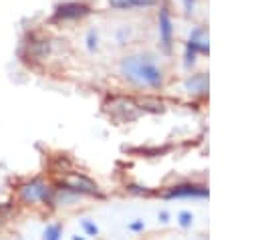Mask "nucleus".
I'll return each mask as SVG.
<instances>
[{
  "instance_id": "10",
  "label": "nucleus",
  "mask_w": 258,
  "mask_h": 240,
  "mask_svg": "<svg viewBox=\"0 0 258 240\" xmlns=\"http://www.w3.org/2000/svg\"><path fill=\"white\" fill-rule=\"evenodd\" d=\"M185 89L189 93H206L208 91V77L204 73H198L194 75L191 79L185 81Z\"/></svg>"
},
{
  "instance_id": "12",
  "label": "nucleus",
  "mask_w": 258,
  "mask_h": 240,
  "mask_svg": "<svg viewBox=\"0 0 258 240\" xmlns=\"http://www.w3.org/2000/svg\"><path fill=\"white\" fill-rule=\"evenodd\" d=\"M85 44H87V50H89V52H95V50L99 48V32H97L95 28H91V30L87 32Z\"/></svg>"
},
{
  "instance_id": "13",
  "label": "nucleus",
  "mask_w": 258,
  "mask_h": 240,
  "mask_svg": "<svg viewBox=\"0 0 258 240\" xmlns=\"http://www.w3.org/2000/svg\"><path fill=\"white\" fill-rule=\"evenodd\" d=\"M81 228L85 230V234L87 236H97L99 234V228H97V224L95 222H91V220H81Z\"/></svg>"
},
{
  "instance_id": "4",
  "label": "nucleus",
  "mask_w": 258,
  "mask_h": 240,
  "mask_svg": "<svg viewBox=\"0 0 258 240\" xmlns=\"http://www.w3.org/2000/svg\"><path fill=\"white\" fill-rule=\"evenodd\" d=\"M157 32H159V44L165 52L171 50V42H173V20L171 14L165 6L159 8L157 12Z\"/></svg>"
},
{
  "instance_id": "2",
  "label": "nucleus",
  "mask_w": 258,
  "mask_h": 240,
  "mask_svg": "<svg viewBox=\"0 0 258 240\" xmlns=\"http://www.w3.org/2000/svg\"><path fill=\"white\" fill-rule=\"evenodd\" d=\"M18 198L24 204H38V202L50 204V202H54L52 188L44 179H30V182L22 184L18 188Z\"/></svg>"
},
{
  "instance_id": "19",
  "label": "nucleus",
  "mask_w": 258,
  "mask_h": 240,
  "mask_svg": "<svg viewBox=\"0 0 258 240\" xmlns=\"http://www.w3.org/2000/svg\"><path fill=\"white\" fill-rule=\"evenodd\" d=\"M0 222H2V216H0Z\"/></svg>"
},
{
  "instance_id": "8",
  "label": "nucleus",
  "mask_w": 258,
  "mask_h": 240,
  "mask_svg": "<svg viewBox=\"0 0 258 240\" xmlns=\"http://www.w3.org/2000/svg\"><path fill=\"white\" fill-rule=\"evenodd\" d=\"M111 10L129 12V10H145L157 4V0H107Z\"/></svg>"
},
{
  "instance_id": "6",
  "label": "nucleus",
  "mask_w": 258,
  "mask_h": 240,
  "mask_svg": "<svg viewBox=\"0 0 258 240\" xmlns=\"http://www.w3.org/2000/svg\"><path fill=\"white\" fill-rule=\"evenodd\" d=\"M58 190H60V192H71V194H75V196H81V194H97V184L91 182L89 177L75 175V177H71V179L58 182Z\"/></svg>"
},
{
  "instance_id": "11",
  "label": "nucleus",
  "mask_w": 258,
  "mask_h": 240,
  "mask_svg": "<svg viewBox=\"0 0 258 240\" xmlns=\"http://www.w3.org/2000/svg\"><path fill=\"white\" fill-rule=\"evenodd\" d=\"M62 238V226L60 224H48L42 232V240H60Z\"/></svg>"
},
{
  "instance_id": "18",
  "label": "nucleus",
  "mask_w": 258,
  "mask_h": 240,
  "mask_svg": "<svg viewBox=\"0 0 258 240\" xmlns=\"http://www.w3.org/2000/svg\"><path fill=\"white\" fill-rule=\"evenodd\" d=\"M73 240H85L83 236H73Z\"/></svg>"
},
{
  "instance_id": "16",
  "label": "nucleus",
  "mask_w": 258,
  "mask_h": 240,
  "mask_svg": "<svg viewBox=\"0 0 258 240\" xmlns=\"http://www.w3.org/2000/svg\"><path fill=\"white\" fill-rule=\"evenodd\" d=\"M194 6H196V0H183V8H185L187 14L194 12Z\"/></svg>"
},
{
  "instance_id": "9",
  "label": "nucleus",
  "mask_w": 258,
  "mask_h": 240,
  "mask_svg": "<svg viewBox=\"0 0 258 240\" xmlns=\"http://www.w3.org/2000/svg\"><path fill=\"white\" fill-rule=\"evenodd\" d=\"M48 46H50L48 40H30V42H26L28 56H32L36 61H40V58H44L48 54Z\"/></svg>"
},
{
  "instance_id": "3",
  "label": "nucleus",
  "mask_w": 258,
  "mask_h": 240,
  "mask_svg": "<svg viewBox=\"0 0 258 240\" xmlns=\"http://www.w3.org/2000/svg\"><path fill=\"white\" fill-rule=\"evenodd\" d=\"M91 14V6L85 4V2H79V0H69V2H62L54 8L52 12V20L54 22H69V20H79L83 16Z\"/></svg>"
},
{
  "instance_id": "7",
  "label": "nucleus",
  "mask_w": 258,
  "mask_h": 240,
  "mask_svg": "<svg viewBox=\"0 0 258 240\" xmlns=\"http://www.w3.org/2000/svg\"><path fill=\"white\" fill-rule=\"evenodd\" d=\"M167 200L169 198H208V188L198 186V184H179L169 188L163 194Z\"/></svg>"
},
{
  "instance_id": "15",
  "label": "nucleus",
  "mask_w": 258,
  "mask_h": 240,
  "mask_svg": "<svg viewBox=\"0 0 258 240\" xmlns=\"http://www.w3.org/2000/svg\"><path fill=\"white\" fill-rule=\"evenodd\" d=\"M127 228H129L131 232H141V230L145 228V222H143V220H133V222H131Z\"/></svg>"
},
{
  "instance_id": "1",
  "label": "nucleus",
  "mask_w": 258,
  "mask_h": 240,
  "mask_svg": "<svg viewBox=\"0 0 258 240\" xmlns=\"http://www.w3.org/2000/svg\"><path fill=\"white\" fill-rule=\"evenodd\" d=\"M119 73L135 87L159 89L163 85V71L151 54H129L119 63Z\"/></svg>"
},
{
  "instance_id": "5",
  "label": "nucleus",
  "mask_w": 258,
  "mask_h": 240,
  "mask_svg": "<svg viewBox=\"0 0 258 240\" xmlns=\"http://www.w3.org/2000/svg\"><path fill=\"white\" fill-rule=\"evenodd\" d=\"M206 54L208 52V38L204 34L202 28H194V32L189 34V40L185 44V67H191L196 63V56L198 54Z\"/></svg>"
},
{
  "instance_id": "17",
  "label": "nucleus",
  "mask_w": 258,
  "mask_h": 240,
  "mask_svg": "<svg viewBox=\"0 0 258 240\" xmlns=\"http://www.w3.org/2000/svg\"><path fill=\"white\" fill-rule=\"evenodd\" d=\"M159 220H161V222L165 224V222L169 220V214H167V212H159Z\"/></svg>"
},
{
  "instance_id": "14",
  "label": "nucleus",
  "mask_w": 258,
  "mask_h": 240,
  "mask_svg": "<svg viewBox=\"0 0 258 240\" xmlns=\"http://www.w3.org/2000/svg\"><path fill=\"white\" fill-rule=\"evenodd\" d=\"M177 222H179V226H181V228H189V226H191V222H194V214H191V212H179Z\"/></svg>"
}]
</instances>
